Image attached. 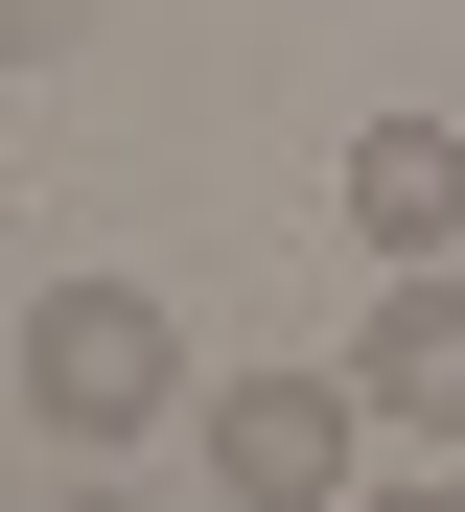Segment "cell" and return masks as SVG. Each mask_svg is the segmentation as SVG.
Masks as SVG:
<instances>
[{"mask_svg":"<svg viewBox=\"0 0 465 512\" xmlns=\"http://www.w3.org/2000/svg\"><path fill=\"white\" fill-rule=\"evenodd\" d=\"M0 373H24V419H47V443H163V419H186V326H163L140 280H47Z\"/></svg>","mask_w":465,"mask_h":512,"instance_id":"cell-1","label":"cell"},{"mask_svg":"<svg viewBox=\"0 0 465 512\" xmlns=\"http://www.w3.org/2000/svg\"><path fill=\"white\" fill-rule=\"evenodd\" d=\"M349 466H372V396L349 373H233L210 396V489L233 512H349Z\"/></svg>","mask_w":465,"mask_h":512,"instance_id":"cell-2","label":"cell"},{"mask_svg":"<svg viewBox=\"0 0 465 512\" xmlns=\"http://www.w3.org/2000/svg\"><path fill=\"white\" fill-rule=\"evenodd\" d=\"M349 233H372V280H419L465 233V117H349Z\"/></svg>","mask_w":465,"mask_h":512,"instance_id":"cell-3","label":"cell"},{"mask_svg":"<svg viewBox=\"0 0 465 512\" xmlns=\"http://www.w3.org/2000/svg\"><path fill=\"white\" fill-rule=\"evenodd\" d=\"M349 396L396 419V443H465V280L419 256V280H372V350H349Z\"/></svg>","mask_w":465,"mask_h":512,"instance_id":"cell-4","label":"cell"},{"mask_svg":"<svg viewBox=\"0 0 465 512\" xmlns=\"http://www.w3.org/2000/svg\"><path fill=\"white\" fill-rule=\"evenodd\" d=\"M70 24H93V0H0V94H24V70H47Z\"/></svg>","mask_w":465,"mask_h":512,"instance_id":"cell-5","label":"cell"},{"mask_svg":"<svg viewBox=\"0 0 465 512\" xmlns=\"http://www.w3.org/2000/svg\"><path fill=\"white\" fill-rule=\"evenodd\" d=\"M349 512H465V489H349Z\"/></svg>","mask_w":465,"mask_h":512,"instance_id":"cell-6","label":"cell"},{"mask_svg":"<svg viewBox=\"0 0 465 512\" xmlns=\"http://www.w3.org/2000/svg\"><path fill=\"white\" fill-rule=\"evenodd\" d=\"M70 512H140V489H70Z\"/></svg>","mask_w":465,"mask_h":512,"instance_id":"cell-7","label":"cell"}]
</instances>
